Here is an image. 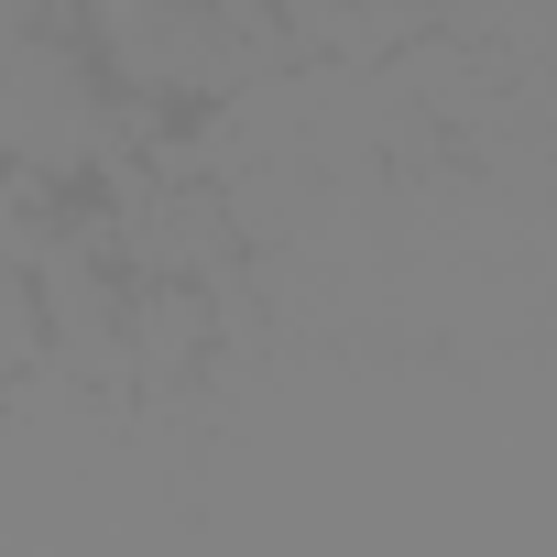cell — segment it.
<instances>
[{
  "instance_id": "obj_1",
  "label": "cell",
  "mask_w": 557,
  "mask_h": 557,
  "mask_svg": "<svg viewBox=\"0 0 557 557\" xmlns=\"http://www.w3.org/2000/svg\"><path fill=\"white\" fill-rule=\"evenodd\" d=\"M208 339H219L208 285H132V372H143V394H175Z\"/></svg>"
},
{
  "instance_id": "obj_2",
  "label": "cell",
  "mask_w": 557,
  "mask_h": 557,
  "mask_svg": "<svg viewBox=\"0 0 557 557\" xmlns=\"http://www.w3.org/2000/svg\"><path fill=\"white\" fill-rule=\"evenodd\" d=\"M34 372H55V329H45V285L0 262V394H23Z\"/></svg>"
},
{
  "instance_id": "obj_3",
  "label": "cell",
  "mask_w": 557,
  "mask_h": 557,
  "mask_svg": "<svg viewBox=\"0 0 557 557\" xmlns=\"http://www.w3.org/2000/svg\"><path fill=\"white\" fill-rule=\"evenodd\" d=\"M0 405H12V394H0Z\"/></svg>"
}]
</instances>
